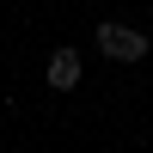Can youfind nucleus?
<instances>
[{"instance_id":"1","label":"nucleus","mask_w":153,"mask_h":153,"mask_svg":"<svg viewBox=\"0 0 153 153\" xmlns=\"http://www.w3.org/2000/svg\"><path fill=\"white\" fill-rule=\"evenodd\" d=\"M98 49H104L110 61H141L147 55V37L129 31V25H98Z\"/></svg>"},{"instance_id":"2","label":"nucleus","mask_w":153,"mask_h":153,"mask_svg":"<svg viewBox=\"0 0 153 153\" xmlns=\"http://www.w3.org/2000/svg\"><path fill=\"white\" fill-rule=\"evenodd\" d=\"M74 80H80V55H74V49H55V55H49V86L68 92Z\"/></svg>"}]
</instances>
